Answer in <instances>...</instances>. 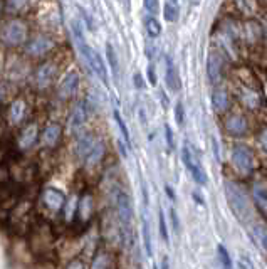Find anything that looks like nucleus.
Wrapping results in <instances>:
<instances>
[{"instance_id": "obj_1", "label": "nucleus", "mask_w": 267, "mask_h": 269, "mask_svg": "<svg viewBox=\"0 0 267 269\" xmlns=\"http://www.w3.org/2000/svg\"><path fill=\"white\" fill-rule=\"evenodd\" d=\"M116 209H118V217H119V224H121V231H123V239L126 241L128 248L131 246L133 241V234H131V227H133V205H131V199L125 190H116Z\"/></svg>"}, {"instance_id": "obj_2", "label": "nucleus", "mask_w": 267, "mask_h": 269, "mask_svg": "<svg viewBox=\"0 0 267 269\" xmlns=\"http://www.w3.org/2000/svg\"><path fill=\"white\" fill-rule=\"evenodd\" d=\"M74 36H76V41L79 44V49H81V53H83L86 62H88V66L98 74V76H100V79H101L104 84H108V72H106V67H104V62L101 59V56L98 54V53H94V51H92L89 45H88L84 36L81 34V27H79L78 22H74Z\"/></svg>"}, {"instance_id": "obj_3", "label": "nucleus", "mask_w": 267, "mask_h": 269, "mask_svg": "<svg viewBox=\"0 0 267 269\" xmlns=\"http://www.w3.org/2000/svg\"><path fill=\"white\" fill-rule=\"evenodd\" d=\"M225 190H227V200L230 204V209L240 221H246L249 217V205L247 199L244 195L242 188L235 184V182H227L225 184Z\"/></svg>"}, {"instance_id": "obj_4", "label": "nucleus", "mask_w": 267, "mask_h": 269, "mask_svg": "<svg viewBox=\"0 0 267 269\" xmlns=\"http://www.w3.org/2000/svg\"><path fill=\"white\" fill-rule=\"evenodd\" d=\"M27 37V26L24 20L14 19L9 20L0 31V41L7 45H19L26 41Z\"/></svg>"}, {"instance_id": "obj_5", "label": "nucleus", "mask_w": 267, "mask_h": 269, "mask_svg": "<svg viewBox=\"0 0 267 269\" xmlns=\"http://www.w3.org/2000/svg\"><path fill=\"white\" fill-rule=\"evenodd\" d=\"M232 162H234V167L244 175L252 174L257 168L254 153L246 145H234V148H232Z\"/></svg>"}, {"instance_id": "obj_6", "label": "nucleus", "mask_w": 267, "mask_h": 269, "mask_svg": "<svg viewBox=\"0 0 267 269\" xmlns=\"http://www.w3.org/2000/svg\"><path fill=\"white\" fill-rule=\"evenodd\" d=\"M182 158H183L185 167H187V170L191 174V177H193V179H195L197 184L207 185V175H205V172L202 170L200 163H199V158H197V157L193 155V153H191V152L188 150V146H187V145L183 146Z\"/></svg>"}, {"instance_id": "obj_7", "label": "nucleus", "mask_w": 267, "mask_h": 269, "mask_svg": "<svg viewBox=\"0 0 267 269\" xmlns=\"http://www.w3.org/2000/svg\"><path fill=\"white\" fill-rule=\"evenodd\" d=\"M56 74H57V66L54 64V62H44L42 66L37 67L36 76H34L36 86L40 89L49 88V86L52 84V81L56 79Z\"/></svg>"}, {"instance_id": "obj_8", "label": "nucleus", "mask_w": 267, "mask_h": 269, "mask_svg": "<svg viewBox=\"0 0 267 269\" xmlns=\"http://www.w3.org/2000/svg\"><path fill=\"white\" fill-rule=\"evenodd\" d=\"M66 195L59 190V188L54 187H47L44 188L42 192V202L47 209L54 210V212H59V210L64 209V204H66Z\"/></svg>"}, {"instance_id": "obj_9", "label": "nucleus", "mask_w": 267, "mask_h": 269, "mask_svg": "<svg viewBox=\"0 0 267 269\" xmlns=\"http://www.w3.org/2000/svg\"><path fill=\"white\" fill-rule=\"evenodd\" d=\"M37 138H39L37 125L31 123V125H27V127L20 131L19 140H17V146H19L22 152H26V150H29V148H32L34 145H36Z\"/></svg>"}, {"instance_id": "obj_10", "label": "nucleus", "mask_w": 267, "mask_h": 269, "mask_svg": "<svg viewBox=\"0 0 267 269\" xmlns=\"http://www.w3.org/2000/svg\"><path fill=\"white\" fill-rule=\"evenodd\" d=\"M225 130H227L232 136H244L249 130L247 119L244 118L242 114H230L227 118V121H225Z\"/></svg>"}, {"instance_id": "obj_11", "label": "nucleus", "mask_w": 267, "mask_h": 269, "mask_svg": "<svg viewBox=\"0 0 267 269\" xmlns=\"http://www.w3.org/2000/svg\"><path fill=\"white\" fill-rule=\"evenodd\" d=\"M78 84H79V74L76 71H71L59 84V98L69 100L74 93H76Z\"/></svg>"}, {"instance_id": "obj_12", "label": "nucleus", "mask_w": 267, "mask_h": 269, "mask_svg": "<svg viewBox=\"0 0 267 269\" xmlns=\"http://www.w3.org/2000/svg\"><path fill=\"white\" fill-rule=\"evenodd\" d=\"M54 47V42L45 36H37L34 37L31 42L27 44V53L31 56H44Z\"/></svg>"}, {"instance_id": "obj_13", "label": "nucleus", "mask_w": 267, "mask_h": 269, "mask_svg": "<svg viewBox=\"0 0 267 269\" xmlns=\"http://www.w3.org/2000/svg\"><path fill=\"white\" fill-rule=\"evenodd\" d=\"M86 118H88L86 103H79V105L72 110L71 118H69V131H71V133H78V131L83 128V125L86 123Z\"/></svg>"}, {"instance_id": "obj_14", "label": "nucleus", "mask_w": 267, "mask_h": 269, "mask_svg": "<svg viewBox=\"0 0 267 269\" xmlns=\"http://www.w3.org/2000/svg\"><path fill=\"white\" fill-rule=\"evenodd\" d=\"M207 74L210 83H217L222 76V57L217 53H210L207 59Z\"/></svg>"}, {"instance_id": "obj_15", "label": "nucleus", "mask_w": 267, "mask_h": 269, "mask_svg": "<svg viewBox=\"0 0 267 269\" xmlns=\"http://www.w3.org/2000/svg\"><path fill=\"white\" fill-rule=\"evenodd\" d=\"M59 140H61V127L59 125L51 123L42 130V136H40L42 145H45L47 148H54L57 143H59Z\"/></svg>"}, {"instance_id": "obj_16", "label": "nucleus", "mask_w": 267, "mask_h": 269, "mask_svg": "<svg viewBox=\"0 0 267 269\" xmlns=\"http://www.w3.org/2000/svg\"><path fill=\"white\" fill-rule=\"evenodd\" d=\"M92 210H94V200H92L91 193H86L83 195V199L78 202V215H79V221L81 222H88L92 215Z\"/></svg>"}, {"instance_id": "obj_17", "label": "nucleus", "mask_w": 267, "mask_h": 269, "mask_svg": "<svg viewBox=\"0 0 267 269\" xmlns=\"http://www.w3.org/2000/svg\"><path fill=\"white\" fill-rule=\"evenodd\" d=\"M104 153H106V148H104V143L101 140H96L94 145H92L91 152L88 153V157L84 158V163L88 165V167H94V165L101 163V160L104 157Z\"/></svg>"}, {"instance_id": "obj_18", "label": "nucleus", "mask_w": 267, "mask_h": 269, "mask_svg": "<svg viewBox=\"0 0 267 269\" xmlns=\"http://www.w3.org/2000/svg\"><path fill=\"white\" fill-rule=\"evenodd\" d=\"M26 113H27L26 101L24 100H15L12 105H10V111H9L10 121H12L14 125H20L22 121H24Z\"/></svg>"}, {"instance_id": "obj_19", "label": "nucleus", "mask_w": 267, "mask_h": 269, "mask_svg": "<svg viewBox=\"0 0 267 269\" xmlns=\"http://www.w3.org/2000/svg\"><path fill=\"white\" fill-rule=\"evenodd\" d=\"M212 103H213V108L215 111L219 113H224L229 110V105H230V100H229V93L222 88H217L213 91L212 94Z\"/></svg>"}, {"instance_id": "obj_20", "label": "nucleus", "mask_w": 267, "mask_h": 269, "mask_svg": "<svg viewBox=\"0 0 267 269\" xmlns=\"http://www.w3.org/2000/svg\"><path fill=\"white\" fill-rule=\"evenodd\" d=\"M94 141H96V138H94L92 135H89V133L83 135V136H81V138L78 140L76 153H78V157L83 160V162H84V158L88 157V153L91 152V148H92V145H94Z\"/></svg>"}, {"instance_id": "obj_21", "label": "nucleus", "mask_w": 267, "mask_h": 269, "mask_svg": "<svg viewBox=\"0 0 267 269\" xmlns=\"http://www.w3.org/2000/svg\"><path fill=\"white\" fill-rule=\"evenodd\" d=\"M254 200L260 209V212L265 214L267 210V192H265V184L264 182H257L254 187Z\"/></svg>"}, {"instance_id": "obj_22", "label": "nucleus", "mask_w": 267, "mask_h": 269, "mask_svg": "<svg viewBox=\"0 0 267 269\" xmlns=\"http://www.w3.org/2000/svg\"><path fill=\"white\" fill-rule=\"evenodd\" d=\"M166 84L172 91L180 89V78H178L177 67L173 66L172 59H166Z\"/></svg>"}, {"instance_id": "obj_23", "label": "nucleus", "mask_w": 267, "mask_h": 269, "mask_svg": "<svg viewBox=\"0 0 267 269\" xmlns=\"http://www.w3.org/2000/svg\"><path fill=\"white\" fill-rule=\"evenodd\" d=\"M143 242L144 249L150 256H153V246H152V236H150V229H148V221H147V209L143 210Z\"/></svg>"}, {"instance_id": "obj_24", "label": "nucleus", "mask_w": 267, "mask_h": 269, "mask_svg": "<svg viewBox=\"0 0 267 269\" xmlns=\"http://www.w3.org/2000/svg\"><path fill=\"white\" fill-rule=\"evenodd\" d=\"M242 103H244V105H246L247 108H251V110H255V108L259 106V94L255 93V91L244 89V93H242Z\"/></svg>"}, {"instance_id": "obj_25", "label": "nucleus", "mask_w": 267, "mask_h": 269, "mask_svg": "<svg viewBox=\"0 0 267 269\" xmlns=\"http://www.w3.org/2000/svg\"><path fill=\"white\" fill-rule=\"evenodd\" d=\"M144 26H147L150 37H158L161 34V24L155 19V17H148V19L144 20Z\"/></svg>"}, {"instance_id": "obj_26", "label": "nucleus", "mask_w": 267, "mask_h": 269, "mask_svg": "<svg viewBox=\"0 0 267 269\" xmlns=\"http://www.w3.org/2000/svg\"><path fill=\"white\" fill-rule=\"evenodd\" d=\"M27 0H5V10L9 14H17L26 7Z\"/></svg>"}, {"instance_id": "obj_27", "label": "nucleus", "mask_w": 267, "mask_h": 269, "mask_svg": "<svg viewBox=\"0 0 267 269\" xmlns=\"http://www.w3.org/2000/svg\"><path fill=\"white\" fill-rule=\"evenodd\" d=\"M76 210H78V199L71 197V200H69L67 204H64V214H66V219L72 221L74 215H76Z\"/></svg>"}, {"instance_id": "obj_28", "label": "nucleus", "mask_w": 267, "mask_h": 269, "mask_svg": "<svg viewBox=\"0 0 267 269\" xmlns=\"http://www.w3.org/2000/svg\"><path fill=\"white\" fill-rule=\"evenodd\" d=\"M109 267V257L106 253H100L96 257L94 261H92V266L91 269H108Z\"/></svg>"}, {"instance_id": "obj_29", "label": "nucleus", "mask_w": 267, "mask_h": 269, "mask_svg": "<svg viewBox=\"0 0 267 269\" xmlns=\"http://www.w3.org/2000/svg\"><path fill=\"white\" fill-rule=\"evenodd\" d=\"M106 54H108V61H109V66H111V71L114 76H118V59H116V54H114V49L111 44H106Z\"/></svg>"}, {"instance_id": "obj_30", "label": "nucleus", "mask_w": 267, "mask_h": 269, "mask_svg": "<svg viewBox=\"0 0 267 269\" xmlns=\"http://www.w3.org/2000/svg\"><path fill=\"white\" fill-rule=\"evenodd\" d=\"M158 227H160V236L163 239L165 242L170 241V237H168V229H166V219H165V214L163 210H158Z\"/></svg>"}, {"instance_id": "obj_31", "label": "nucleus", "mask_w": 267, "mask_h": 269, "mask_svg": "<svg viewBox=\"0 0 267 269\" xmlns=\"http://www.w3.org/2000/svg\"><path fill=\"white\" fill-rule=\"evenodd\" d=\"M217 253H219V257H220V262H222V267H224V269H232L230 256H229V253H227V249H225L222 244H219Z\"/></svg>"}, {"instance_id": "obj_32", "label": "nucleus", "mask_w": 267, "mask_h": 269, "mask_svg": "<svg viewBox=\"0 0 267 269\" xmlns=\"http://www.w3.org/2000/svg\"><path fill=\"white\" fill-rule=\"evenodd\" d=\"M114 119H116V125H118V128H119V131H121V135H123L125 143H126V145H130V131H128L126 125H125V121H123V118L119 116L118 111H114Z\"/></svg>"}, {"instance_id": "obj_33", "label": "nucleus", "mask_w": 267, "mask_h": 269, "mask_svg": "<svg viewBox=\"0 0 267 269\" xmlns=\"http://www.w3.org/2000/svg\"><path fill=\"white\" fill-rule=\"evenodd\" d=\"M163 12H165V19H166L168 22H175V20L178 19V9L173 7L172 4H165Z\"/></svg>"}, {"instance_id": "obj_34", "label": "nucleus", "mask_w": 267, "mask_h": 269, "mask_svg": "<svg viewBox=\"0 0 267 269\" xmlns=\"http://www.w3.org/2000/svg\"><path fill=\"white\" fill-rule=\"evenodd\" d=\"M143 4H144V9H147L152 15L158 14V10H160V0H143Z\"/></svg>"}, {"instance_id": "obj_35", "label": "nucleus", "mask_w": 267, "mask_h": 269, "mask_svg": "<svg viewBox=\"0 0 267 269\" xmlns=\"http://www.w3.org/2000/svg\"><path fill=\"white\" fill-rule=\"evenodd\" d=\"M254 237H260V248H262V251H265V246H267V241H265V229L262 226H255L254 227Z\"/></svg>"}, {"instance_id": "obj_36", "label": "nucleus", "mask_w": 267, "mask_h": 269, "mask_svg": "<svg viewBox=\"0 0 267 269\" xmlns=\"http://www.w3.org/2000/svg\"><path fill=\"white\" fill-rule=\"evenodd\" d=\"M183 116H185L183 105H182V103H177V108H175V119H177V123L180 125V127L183 125Z\"/></svg>"}, {"instance_id": "obj_37", "label": "nucleus", "mask_w": 267, "mask_h": 269, "mask_svg": "<svg viewBox=\"0 0 267 269\" xmlns=\"http://www.w3.org/2000/svg\"><path fill=\"white\" fill-rule=\"evenodd\" d=\"M165 131H166V143H168V148H170V150H173V146H175V145H173V133H172V128L166 125Z\"/></svg>"}, {"instance_id": "obj_38", "label": "nucleus", "mask_w": 267, "mask_h": 269, "mask_svg": "<svg viewBox=\"0 0 267 269\" xmlns=\"http://www.w3.org/2000/svg\"><path fill=\"white\" fill-rule=\"evenodd\" d=\"M67 269H86V267H84V264H83V261H79V259H74L72 262H69Z\"/></svg>"}, {"instance_id": "obj_39", "label": "nucleus", "mask_w": 267, "mask_h": 269, "mask_svg": "<svg viewBox=\"0 0 267 269\" xmlns=\"http://www.w3.org/2000/svg\"><path fill=\"white\" fill-rule=\"evenodd\" d=\"M148 79H150V83H152L153 86L156 84V72H155V67L153 66L148 67Z\"/></svg>"}, {"instance_id": "obj_40", "label": "nucleus", "mask_w": 267, "mask_h": 269, "mask_svg": "<svg viewBox=\"0 0 267 269\" xmlns=\"http://www.w3.org/2000/svg\"><path fill=\"white\" fill-rule=\"evenodd\" d=\"M172 219H173V226H175V229L178 231L180 222H178V215H177V212H175V209H172Z\"/></svg>"}, {"instance_id": "obj_41", "label": "nucleus", "mask_w": 267, "mask_h": 269, "mask_svg": "<svg viewBox=\"0 0 267 269\" xmlns=\"http://www.w3.org/2000/svg\"><path fill=\"white\" fill-rule=\"evenodd\" d=\"M135 84L138 86V88H143V81H141V76H140V74H136V76H135Z\"/></svg>"}, {"instance_id": "obj_42", "label": "nucleus", "mask_w": 267, "mask_h": 269, "mask_svg": "<svg viewBox=\"0 0 267 269\" xmlns=\"http://www.w3.org/2000/svg\"><path fill=\"white\" fill-rule=\"evenodd\" d=\"M166 193H168V197H170L172 200L175 199V195H173V190H172V187H170V185H166Z\"/></svg>"}, {"instance_id": "obj_43", "label": "nucleus", "mask_w": 267, "mask_h": 269, "mask_svg": "<svg viewBox=\"0 0 267 269\" xmlns=\"http://www.w3.org/2000/svg\"><path fill=\"white\" fill-rule=\"evenodd\" d=\"M161 269H170L168 267V257H163V261H161Z\"/></svg>"}, {"instance_id": "obj_44", "label": "nucleus", "mask_w": 267, "mask_h": 269, "mask_svg": "<svg viewBox=\"0 0 267 269\" xmlns=\"http://www.w3.org/2000/svg\"><path fill=\"white\" fill-rule=\"evenodd\" d=\"M4 94H5V91H4V88H2V84H0V103L4 101Z\"/></svg>"}, {"instance_id": "obj_45", "label": "nucleus", "mask_w": 267, "mask_h": 269, "mask_svg": "<svg viewBox=\"0 0 267 269\" xmlns=\"http://www.w3.org/2000/svg\"><path fill=\"white\" fill-rule=\"evenodd\" d=\"M0 15H2V0H0Z\"/></svg>"}, {"instance_id": "obj_46", "label": "nucleus", "mask_w": 267, "mask_h": 269, "mask_svg": "<svg viewBox=\"0 0 267 269\" xmlns=\"http://www.w3.org/2000/svg\"><path fill=\"white\" fill-rule=\"evenodd\" d=\"M173 2H177V0H173Z\"/></svg>"}, {"instance_id": "obj_47", "label": "nucleus", "mask_w": 267, "mask_h": 269, "mask_svg": "<svg viewBox=\"0 0 267 269\" xmlns=\"http://www.w3.org/2000/svg\"><path fill=\"white\" fill-rule=\"evenodd\" d=\"M155 269H156V267H155Z\"/></svg>"}]
</instances>
